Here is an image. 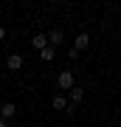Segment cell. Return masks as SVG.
I'll return each mask as SVG.
<instances>
[{
	"mask_svg": "<svg viewBox=\"0 0 121 127\" xmlns=\"http://www.w3.org/2000/svg\"><path fill=\"white\" fill-rule=\"evenodd\" d=\"M14 113H17V107H14L11 102L0 104V119H3V122H9V119H14Z\"/></svg>",
	"mask_w": 121,
	"mask_h": 127,
	"instance_id": "7a4b0ae2",
	"label": "cell"
},
{
	"mask_svg": "<svg viewBox=\"0 0 121 127\" xmlns=\"http://www.w3.org/2000/svg\"><path fill=\"white\" fill-rule=\"evenodd\" d=\"M82 99H85V91H82L79 85H73V88H71V104H76V102H82Z\"/></svg>",
	"mask_w": 121,
	"mask_h": 127,
	"instance_id": "5b68a950",
	"label": "cell"
},
{
	"mask_svg": "<svg viewBox=\"0 0 121 127\" xmlns=\"http://www.w3.org/2000/svg\"><path fill=\"white\" fill-rule=\"evenodd\" d=\"M87 42H90V37H87V34H79V37H76V45H73V48H76V51H85V48H87Z\"/></svg>",
	"mask_w": 121,
	"mask_h": 127,
	"instance_id": "52a82bcc",
	"label": "cell"
},
{
	"mask_svg": "<svg viewBox=\"0 0 121 127\" xmlns=\"http://www.w3.org/2000/svg\"><path fill=\"white\" fill-rule=\"evenodd\" d=\"M23 68V57L20 54H11L9 57V71H20Z\"/></svg>",
	"mask_w": 121,
	"mask_h": 127,
	"instance_id": "8992f818",
	"label": "cell"
},
{
	"mask_svg": "<svg viewBox=\"0 0 121 127\" xmlns=\"http://www.w3.org/2000/svg\"><path fill=\"white\" fill-rule=\"evenodd\" d=\"M31 48H37V51H42V48H48V37H45V34H37L34 40H31Z\"/></svg>",
	"mask_w": 121,
	"mask_h": 127,
	"instance_id": "3957f363",
	"label": "cell"
},
{
	"mask_svg": "<svg viewBox=\"0 0 121 127\" xmlns=\"http://www.w3.org/2000/svg\"><path fill=\"white\" fill-rule=\"evenodd\" d=\"M0 127H6V122H3V119H0Z\"/></svg>",
	"mask_w": 121,
	"mask_h": 127,
	"instance_id": "8fae6325",
	"label": "cell"
},
{
	"mask_svg": "<svg viewBox=\"0 0 121 127\" xmlns=\"http://www.w3.org/2000/svg\"><path fill=\"white\" fill-rule=\"evenodd\" d=\"M54 107L56 110H65L68 107V99H65V96H54Z\"/></svg>",
	"mask_w": 121,
	"mask_h": 127,
	"instance_id": "9c48e42d",
	"label": "cell"
},
{
	"mask_svg": "<svg viewBox=\"0 0 121 127\" xmlns=\"http://www.w3.org/2000/svg\"><path fill=\"white\" fill-rule=\"evenodd\" d=\"M0 40H6V28L3 26H0Z\"/></svg>",
	"mask_w": 121,
	"mask_h": 127,
	"instance_id": "30bf717a",
	"label": "cell"
},
{
	"mask_svg": "<svg viewBox=\"0 0 121 127\" xmlns=\"http://www.w3.org/2000/svg\"><path fill=\"white\" fill-rule=\"evenodd\" d=\"M40 54H42V59H45V62H51V59L56 57V48H51V45H48V48H42Z\"/></svg>",
	"mask_w": 121,
	"mask_h": 127,
	"instance_id": "ba28073f",
	"label": "cell"
},
{
	"mask_svg": "<svg viewBox=\"0 0 121 127\" xmlns=\"http://www.w3.org/2000/svg\"><path fill=\"white\" fill-rule=\"evenodd\" d=\"M73 85H76V79H73L71 71H62V73L56 76V88H62V91H71Z\"/></svg>",
	"mask_w": 121,
	"mask_h": 127,
	"instance_id": "6da1fadb",
	"label": "cell"
},
{
	"mask_svg": "<svg viewBox=\"0 0 121 127\" xmlns=\"http://www.w3.org/2000/svg\"><path fill=\"white\" fill-rule=\"evenodd\" d=\"M62 37H65V34H62V31H59V28H54V31H51V34H48V45H51V48H56V45H59V42H62Z\"/></svg>",
	"mask_w": 121,
	"mask_h": 127,
	"instance_id": "277c9868",
	"label": "cell"
}]
</instances>
